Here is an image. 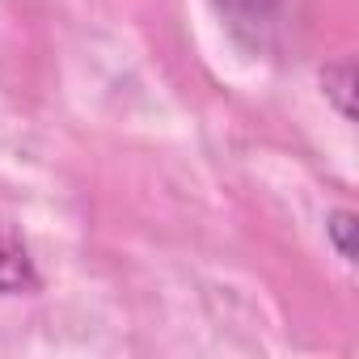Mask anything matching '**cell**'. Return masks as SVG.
I'll return each mask as SVG.
<instances>
[{"instance_id":"6da1fadb","label":"cell","mask_w":359,"mask_h":359,"mask_svg":"<svg viewBox=\"0 0 359 359\" xmlns=\"http://www.w3.org/2000/svg\"><path fill=\"white\" fill-rule=\"evenodd\" d=\"M39 271H34V258L30 250L9 237V233H0V296H30L39 292Z\"/></svg>"},{"instance_id":"7a4b0ae2","label":"cell","mask_w":359,"mask_h":359,"mask_svg":"<svg viewBox=\"0 0 359 359\" xmlns=\"http://www.w3.org/2000/svg\"><path fill=\"white\" fill-rule=\"evenodd\" d=\"M321 93L338 110L342 123L355 118V60L351 55H342V60H334V64L321 68Z\"/></svg>"},{"instance_id":"3957f363","label":"cell","mask_w":359,"mask_h":359,"mask_svg":"<svg viewBox=\"0 0 359 359\" xmlns=\"http://www.w3.org/2000/svg\"><path fill=\"white\" fill-rule=\"evenodd\" d=\"M355 233H359V220H355L351 208H334V212L325 216V237H330L334 254H338L346 266H355Z\"/></svg>"}]
</instances>
